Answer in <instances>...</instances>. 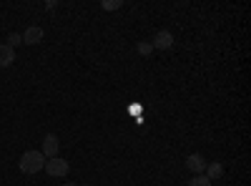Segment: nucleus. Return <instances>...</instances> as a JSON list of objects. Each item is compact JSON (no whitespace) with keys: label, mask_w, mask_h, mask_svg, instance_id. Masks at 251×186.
I'll use <instances>...</instances> for the list:
<instances>
[{"label":"nucleus","mask_w":251,"mask_h":186,"mask_svg":"<svg viewBox=\"0 0 251 186\" xmlns=\"http://www.w3.org/2000/svg\"><path fill=\"white\" fill-rule=\"evenodd\" d=\"M43 166H46V156L40 151H25L18 161L20 174H38V171H43Z\"/></svg>","instance_id":"f257e3e1"},{"label":"nucleus","mask_w":251,"mask_h":186,"mask_svg":"<svg viewBox=\"0 0 251 186\" xmlns=\"http://www.w3.org/2000/svg\"><path fill=\"white\" fill-rule=\"evenodd\" d=\"M46 171H48V176H68V171H71V166H68V161L66 159H60V156H55V159H46V166H43Z\"/></svg>","instance_id":"f03ea898"},{"label":"nucleus","mask_w":251,"mask_h":186,"mask_svg":"<svg viewBox=\"0 0 251 186\" xmlns=\"http://www.w3.org/2000/svg\"><path fill=\"white\" fill-rule=\"evenodd\" d=\"M58 149H60V141H58V136L55 133H46L43 136V154L46 159H55L58 156Z\"/></svg>","instance_id":"7ed1b4c3"},{"label":"nucleus","mask_w":251,"mask_h":186,"mask_svg":"<svg viewBox=\"0 0 251 186\" xmlns=\"http://www.w3.org/2000/svg\"><path fill=\"white\" fill-rule=\"evenodd\" d=\"M151 46H153V48H161V51L171 48V46H174V35H171V30H158L156 38L151 40Z\"/></svg>","instance_id":"20e7f679"},{"label":"nucleus","mask_w":251,"mask_h":186,"mask_svg":"<svg viewBox=\"0 0 251 186\" xmlns=\"http://www.w3.org/2000/svg\"><path fill=\"white\" fill-rule=\"evenodd\" d=\"M186 166H188V171H194V176H199L206 169V159L201 154H191V156L186 159Z\"/></svg>","instance_id":"39448f33"},{"label":"nucleus","mask_w":251,"mask_h":186,"mask_svg":"<svg viewBox=\"0 0 251 186\" xmlns=\"http://www.w3.org/2000/svg\"><path fill=\"white\" fill-rule=\"evenodd\" d=\"M20 38H23V43H25V46H38L40 40H43V28L30 26V28H28L23 35H20Z\"/></svg>","instance_id":"423d86ee"},{"label":"nucleus","mask_w":251,"mask_h":186,"mask_svg":"<svg viewBox=\"0 0 251 186\" xmlns=\"http://www.w3.org/2000/svg\"><path fill=\"white\" fill-rule=\"evenodd\" d=\"M15 63V51L8 43H0V68H8Z\"/></svg>","instance_id":"0eeeda50"},{"label":"nucleus","mask_w":251,"mask_h":186,"mask_svg":"<svg viewBox=\"0 0 251 186\" xmlns=\"http://www.w3.org/2000/svg\"><path fill=\"white\" fill-rule=\"evenodd\" d=\"M203 176H206L208 181H216V179H221V176H224V166H221L219 161H214V163H206Z\"/></svg>","instance_id":"6e6552de"},{"label":"nucleus","mask_w":251,"mask_h":186,"mask_svg":"<svg viewBox=\"0 0 251 186\" xmlns=\"http://www.w3.org/2000/svg\"><path fill=\"white\" fill-rule=\"evenodd\" d=\"M136 51H138V53H141L143 58H146V55H151V53H153V46H151V40H141V43L136 46Z\"/></svg>","instance_id":"1a4fd4ad"},{"label":"nucleus","mask_w":251,"mask_h":186,"mask_svg":"<svg viewBox=\"0 0 251 186\" xmlns=\"http://www.w3.org/2000/svg\"><path fill=\"white\" fill-rule=\"evenodd\" d=\"M188 186H211V181H208L203 174H199V176H194L191 181H188Z\"/></svg>","instance_id":"9d476101"},{"label":"nucleus","mask_w":251,"mask_h":186,"mask_svg":"<svg viewBox=\"0 0 251 186\" xmlns=\"http://www.w3.org/2000/svg\"><path fill=\"white\" fill-rule=\"evenodd\" d=\"M103 10H118L121 5H123V0H103Z\"/></svg>","instance_id":"9b49d317"},{"label":"nucleus","mask_w":251,"mask_h":186,"mask_svg":"<svg viewBox=\"0 0 251 186\" xmlns=\"http://www.w3.org/2000/svg\"><path fill=\"white\" fill-rule=\"evenodd\" d=\"M20 43H23V38H20L18 33H10V35H8V46H10L13 51H15V48H18Z\"/></svg>","instance_id":"f8f14e48"},{"label":"nucleus","mask_w":251,"mask_h":186,"mask_svg":"<svg viewBox=\"0 0 251 186\" xmlns=\"http://www.w3.org/2000/svg\"><path fill=\"white\" fill-rule=\"evenodd\" d=\"M63 186H75V184H73V181H71V184H63Z\"/></svg>","instance_id":"ddd939ff"},{"label":"nucleus","mask_w":251,"mask_h":186,"mask_svg":"<svg viewBox=\"0 0 251 186\" xmlns=\"http://www.w3.org/2000/svg\"><path fill=\"white\" fill-rule=\"evenodd\" d=\"M80 186H88V184H80Z\"/></svg>","instance_id":"4468645a"}]
</instances>
